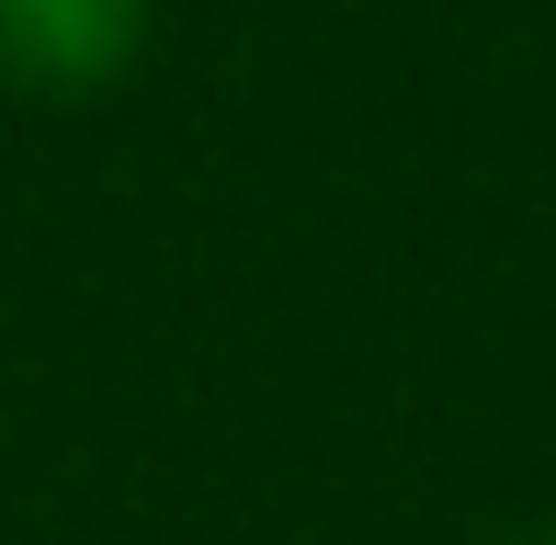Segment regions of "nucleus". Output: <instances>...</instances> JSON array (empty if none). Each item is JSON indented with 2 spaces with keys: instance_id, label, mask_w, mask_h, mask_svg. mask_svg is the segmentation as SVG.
I'll return each mask as SVG.
<instances>
[{
  "instance_id": "2",
  "label": "nucleus",
  "mask_w": 556,
  "mask_h": 545,
  "mask_svg": "<svg viewBox=\"0 0 556 545\" xmlns=\"http://www.w3.org/2000/svg\"><path fill=\"white\" fill-rule=\"evenodd\" d=\"M522 545H556V534H522Z\"/></svg>"
},
{
  "instance_id": "1",
  "label": "nucleus",
  "mask_w": 556,
  "mask_h": 545,
  "mask_svg": "<svg viewBox=\"0 0 556 545\" xmlns=\"http://www.w3.org/2000/svg\"><path fill=\"white\" fill-rule=\"evenodd\" d=\"M148 0H0V80L23 91H103L137 68Z\"/></svg>"
}]
</instances>
